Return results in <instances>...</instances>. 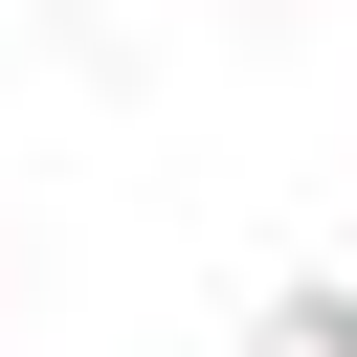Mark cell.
<instances>
[{
  "label": "cell",
  "instance_id": "1",
  "mask_svg": "<svg viewBox=\"0 0 357 357\" xmlns=\"http://www.w3.org/2000/svg\"><path fill=\"white\" fill-rule=\"evenodd\" d=\"M268 357H357V312H268Z\"/></svg>",
  "mask_w": 357,
  "mask_h": 357
}]
</instances>
